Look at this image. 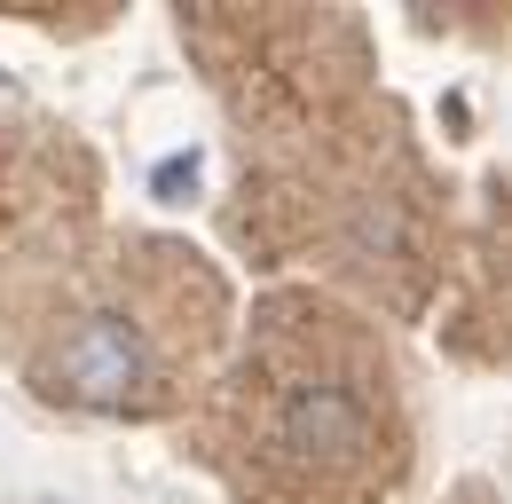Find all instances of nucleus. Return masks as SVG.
<instances>
[{
  "instance_id": "nucleus-1",
  "label": "nucleus",
  "mask_w": 512,
  "mask_h": 504,
  "mask_svg": "<svg viewBox=\"0 0 512 504\" xmlns=\"http://www.w3.org/2000/svg\"><path fill=\"white\" fill-rule=\"evenodd\" d=\"M205 457L237 504H386L410 473V394L379 323L268 292L205 394Z\"/></svg>"
},
{
  "instance_id": "nucleus-2",
  "label": "nucleus",
  "mask_w": 512,
  "mask_h": 504,
  "mask_svg": "<svg viewBox=\"0 0 512 504\" xmlns=\"http://www.w3.org/2000/svg\"><path fill=\"white\" fill-rule=\"evenodd\" d=\"M221 331H229L221 276L190 245L134 237L64 284L56 315L40 323L32 378L48 402H71V410L158 418L190 402Z\"/></svg>"
}]
</instances>
